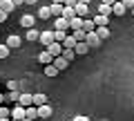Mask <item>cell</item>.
<instances>
[{
    "label": "cell",
    "instance_id": "6da1fadb",
    "mask_svg": "<svg viewBox=\"0 0 134 121\" xmlns=\"http://www.w3.org/2000/svg\"><path fill=\"white\" fill-rule=\"evenodd\" d=\"M38 43L45 45V47H47V45H52V43H54V31H52V29H45V31H40Z\"/></svg>",
    "mask_w": 134,
    "mask_h": 121
},
{
    "label": "cell",
    "instance_id": "7a4b0ae2",
    "mask_svg": "<svg viewBox=\"0 0 134 121\" xmlns=\"http://www.w3.org/2000/svg\"><path fill=\"white\" fill-rule=\"evenodd\" d=\"M45 49H47V52L52 54L54 58H58V56H63V49H65V47H63L60 43H56V40H54V43H52V45H47Z\"/></svg>",
    "mask_w": 134,
    "mask_h": 121
},
{
    "label": "cell",
    "instance_id": "3957f363",
    "mask_svg": "<svg viewBox=\"0 0 134 121\" xmlns=\"http://www.w3.org/2000/svg\"><path fill=\"white\" fill-rule=\"evenodd\" d=\"M11 119H14V121H23L25 119V108L16 103V106L11 108Z\"/></svg>",
    "mask_w": 134,
    "mask_h": 121
},
{
    "label": "cell",
    "instance_id": "277c9868",
    "mask_svg": "<svg viewBox=\"0 0 134 121\" xmlns=\"http://www.w3.org/2000/svg\"><path fill=\"white\" fill-rule=\"evenodd\" d=\"M54 27H56V31H67L69 29V20H65L60 16V18H54Z\"/></svg>",
    "mask_w": 134,
    "mask_h": 121
},
{
    "label": "cell",
    "instance_id": "5b68a950",
    "mask_svg": "<svg viewBox=\"0 0 134 121\" xmlns=\"http://www.w3.org/2000/svg\"><path fill=\"white\" fill-rule=\"evenodd\" d=\"M38 63H45V67H47V65H52V63H54V56L47 52V49H43V52L38 54Z\"/></svg>",
    "mask_w": 134,
    "mask_h": 121
},
{
    "label": "cell",
    "instance_id": "8992f818",
    "mask_svg": "<svg viewBox=\"0 0 134 121\" xmlns=\"http://www.w3.org/2000/svg\"><path fill=\"white\" fill-rule=\"evenodd\" d=\"M87 45H90V47H100V45H103V40L98 38V34H96V31H92V34H87Z\"/></svg>",
    "mask_w": 134,
    "mask_h": 121
},
{
    "label": "cell",
    "instance_id": "52a82bcc",
    "mask_svg": "<svg viewBox=\"0 0 134 121\" xmlns=\"http://www.w3.org/2000/svg\"><path fill=\"white\" fill-rule=\"evenodd\" d=\"M18 106H23V108H31V106H34V94H20Z\"/></svg>",
    "mask_w": 134,
    "mask_h": 121
},
{
    "label": "cell",
    "instance_id": "ba28073f",
    "mask_svg": "<svg viewBox=\"0 0 134 121\" xmlns=\"http://www.w3.org/2000/svg\"><path fill=\"white\" fill-rule=\"evenodd\" d=\"M52 65L58 70V72H63V70H67V67H69V61H65L63 56H58V58H54V63H52Z\"/></svg>",
    "mask_w": 134,
    "mask_h": 121
},
{
    "label": "cell",
    "instance_id": "9c48e42d",
    "mask_svg": "<svg viewBox=\"0 0 134 121\" xmlns=\"http://www.w3.org/2000/svg\"><path fill=\"white\" fill-rule=\"evenodd\" d=\"M90 5H81V2H78V5H76V16H78V18H87V16H90Z\"/></svg>",
    "mask_w": 134,
    "mask_h": 121
},
{
    "label": "cell",
    "instance_id": "30bf717a",
    "mask_svg": "<svg viewBox=\"0 0 134 121\" xmlns=\"http://www.w3.org/2000/svg\"><path fill=\"white\" fill-rule=\"evenodd\" d=\"M92 20H94L96 29H98V27H107V23H110V18H107V16H100V14H96Z\"/></svg>",
    "mask_w": 134,
    "mask_h": 121
},
{
    "label": "cell",
    "instance_id": "8fae6325",
    "mask_svg": "<svg viewBox=\"0 0 134 121\" xmlns=\"http://www.w3.org/2000/svg\"><path fill=\"white\" fill-rule=\"evenodd\" d=\"M20 43H23V38H20V36H16V34H11L9 38H7V47H9V49L20 47Z\"/></svg>",
    "mask_w": 134,
    "mask_h": 121
},
{
    "label": "cell",
    "instance_id": "7c38bea8",
    "mask_svg": "<svg viewBox=\"0 0 134 121\" xmlns=\"http://www.w3.org/2000/svg\"><path fill=\"white\" fill-rule=\"evenodd\" d=\"M49 9H52V18H60L65 5H56V2H52V5H49Z\"/></svg>",
    "mask_w": 134,
    "mask_h": 121
},
{
    "label": "cell",
    "instance_id": "4fadbf2b",
    "mask_svg": "<svg viewBox=\"0 0 134 121\" xmlns=\"http://www.w3.org/2000/svg\"><path fill=\"white\" fill-rule=\"evenodd\" d=\"M49 117H52V106H40L38 108V119H49Z\"/></svg>",
    "mask_w": 134,
    "mask_h": 121
},
{
    "label": "cell",
    "instance_id": "5bb4252c",
    "mask_svg": "<svg viewBox=\"0 0 134 121\" xmlns=\"http://www.w3.org/2000/svg\"><path fill=\"white\" fill-rule=\"evenodd\" d=\"M0 9H2V11H5L7 16H9L11 11L16 9V5H14V2H11V0H0Z\"/></svg>",
    "mask_w": 134,
    "mask_h": 121
},
{
    "label": "cell",
    "instance_id": "9a60e30c",
    "mask_svg": "<svg viewBox=\"0 0 134 121\" xmlns=\"http://www.w3.org/2000/svg\"><path fill=\"white\" fill-rule=\"evenodd\" d=\"M20 25L27 27V31H29V29H34V16H31V14H25L23 18H20Z\"/></svg>",
    "mask_w": 134,
    "mask_h": 121
},
{
    "label": "cell",
    "instance_id": "2e32d148",
    "mask_svg": "<svg viewBox=\"0 0 134 121\" xmlns=\"http://www.w3.org/2000/svg\"><path fill=\"white\" fill-rule=\"evenodd\" d=\"M83 23H85V18H72L69 20V29H72V31H76V29H83Z\"/></svg>",
    "mask_w": 134,
    "mask_h": 121
},
{
    "label": "cell",
    "instance_id": "e0dca14e",
    "mask_svg": "<svg viewBox=\"0 0 134 121\" xmlns=\"http://www.w3.org/2000/svg\"><path fill=\"white\" fill-rule=\"evenodd\" d=\"M63 18H65V20L76 18V7H67V5H65V9H63Z\"/></svg>",
    "mask_w": 134,
    "mask_h": 121
},
{
    "label": "cell",
    "instance_id": "ac0fdd59",
    "mask_svg": "<svg viewBox=\"0 0 134 121\" xmlns=\"http://www.w3.org/2000/svg\"><path fill=\"white\" fill-rule=\"evenodd\" d=\"M34 106H36V108H40V106H47V97H45L43 92L34 94Z\"/></svg>",
    "mask_w": 134,
    "mask_h": 121
},
{
    "label": "cell",
    "instance_id": "d6986e66",
    "mask_svg": "<svg viewBox=\"0 0 134 121\" xmlns=\"http://www.w3.org/2000/svg\"><path fill=\"white\" fill-rule=\"evenodd\" d=\"M83 31L85 34H92V31H96V25L92 18H85V23H83Z\"/></svg>",
    "mask_w": 134,
    "mask_h": 121
},
{
    "label": "cell",
    "instance_id": "ffe728a7",
    "mask_svg": "<svg viewBox=\"0 0 134 121\" xmlns=\"http://www.w3.org/2000/svg\"><path fill=\"white\" fill-rule=\"evenodd\" d=\"M72 36H74V40H76V43H87V34L83 31V29H76V31H72Z\"/></svg>",
    "mask_w": 134,
    "mask_h": 121
},
{
    "label": "cell",
    "instance_id": "44dd1931",
    "mask_svg": "<svg viewBox=\"0 0 134 121\" xmlns=\"http://www.w3.org/2000/svg\"><path fill=\"white\" fill-rule=\"evenodd\" d=\"M125 11H127V9H125V5H123V2H121V0H119V2H114V5H112V14H116V16H123Z\"/></svg>",
    "mask_w": 134,
    "mask_h": 121
},
{
    "label": "cell",
    "instance_id": "7402d4cb",
    "mask_svg": "<svg viewBox=\"0 0 134 121\" xmlns=\"http://www.w3.org/2000/svg\"><path fill=\"white\" fill-rule=\"evenodd\" d=\"M25 117H27V119H38V108L36 106H31V108H25Z\"/></svg>",
    "mask_w": 134,
    "mask_h": 121
},
{
    "label": "cell",
    "instance_id": "603a6c76",
    "mask_svg": "<svg viewBox=\"0 0 134 121\" xmlns=\"http://www.w3.org/2000/svg\"><path fill=\"white\" fill-rule=\"evenodd\" d=\"M96 14L107 16V18H110V16H112V7H110V5H103V2H100V5H98V9H96Z\"/></svg>",
    "mask_w": 134,
    "mask_h": 121
},
{
    "label": "cell",
    "instance_id": "cb8c5ba5",
    "mask_svg": "<svg viewBox=\"0 0 134 121\" xmlns=\"http://www.w3.org/2000/svg\"><path fill=\"white\" fill-rule=\"evenodd\" d=\"M87 49H90V45H87V43H78L76 47H74V52H76V56H85Z\"/></svg>",
    "mask_w": 134,
    "mask_h": 121
},
{
    "label": "cell",
    "instance_id": "d4e9b609",
    "mask_svg": "<svg viewBox=\"0 0 134 121\" xmlns=\"http://www.w3.org/2000/svg\"><path fill=\"white\" fill-rule=\"evenodd\" d=\"M38 18L49 20V18H52V9H49V7H40V9H38Z\"/></svg>",
    "mask_w": 134,
    "mask_h": 121
},
{
    "label": "cell",
    "instance_id": "484cf974",
    "mask_svg": "<svg viewBox=\"0 0 134 121\" xmlns=\"http://www.w3.org/2000/svg\"><path fill=\"white\" fill-rule=\"evenodd\" d=\"M38 38H40V31H38L36 27H34V29H29V31H27V40H31V43H34V40H38Z\"/></svg>",
    "mask_w": 134,
    "mask_h": 121
},
{
    "label": "cell",
    "instance_id": "4316f807",
    "mask_svg": "<svg viewBox=\"0 0 134 121\" xmlns=\"http://www.w3.org/2000/svg\"><path fill=\"white\" fill-rule=\"evenodd\" d=\"M65 38H67V31H56V29H54V40H56V43H65Z\"/></svg>",
    "mask_w": 134,
    "mask_h": 121
},
{
    "label": "cell",
    "instance_id": "83f0119b",
    "mask_svg": "<svg viewBox=\"0 0 134 121\" xmlns=\"http://www.w3.org/2000/svg\"><path fill=\"white\" fill-rule=\"evenodd\" d=\"M76 40H74V36H67V38H65V43H63V47H65V49H74V47H76Z\"/></svg>",
    "mask_w": 134,
    "mask_h": 121
},
{
    "label": "cell",
    "instance_id": "f1b7e54d",
    "mask_svg": "<svg viewBox=\"0 0 134 121\" xmlns=\"http://www.w3.org/2000/svg\"><path fill=\"white\" fill-rule=\"evenodd\" d=\"M96 34H98L100 40H105V38H110V29H107V27H98V29H96Z\"/></svg>",
    "mask_w": 134,
    "mask_h": 121
},
{
    "label": "cell",
    "instance_id": "f546056e",
    "mask_svg": "<svg viewBox=\"0 0 134 121\" xmlns=\"http://www.w3.org/2000/svg\"><path fill=\"white\" fill-rule=\"evenodd\" d=\"M63 58H65V61H69V63H72L74 58H76V52H74V49H63Z\"/></svg>",
    "mask_w": 134,
    "mask_h": 121
},
{
    "label": "cell",
    "instance_id": "4dcf8cb0",
    "mask_svg": "<svg viewBox=\"0 0 134 121\" xmlns=\"http://www.w3.org/2000/svg\"><path fill=\"white\" fill-rule=\"evenodd\" d=\"M58 74V70L54 67V65H47V67H45V76H49V78H54Z\"/></svg>",
    "mask_w": 134,
    "mask_h": 121
},
{
    "label": "cell",
    "instance_id": "1f68e13d",
    "mask_svg": "<svg viewBox=\"0 0 134 121\" xmlns=\"http://www.w3.org/2000/svg\"><path fill=\"white\" fill-rule=\"evenodd\" d=\"M18 99H20L18 92H7V94H5V101H14V103H18Z\"/></svg>",
    "mask_w": 134,
    "mask_h": 121
},
{
    "label": "cell",
    "instance_id": "d6a6232c",
    "mask_svg": "<svg viewBox=\"0 0 134 121\" xmlns=\"http://www.w3.org/2000/svg\"><path fill=\"white\" fill-rule=\"evenodd\" d=\"M0 119H11V110L5 106H0Z\"/></svg>",
    "mask_w": 134,
    "mask_h": 121
},
{
    "label": "cell",
    "instance_id": "836d02e7",
    "mask_svg": "<svg viewBox=\"0 0 134 121\" xmlns=\"http://www.w3.org/2000/svg\"><path fill=\"white\" fill-rule=\"evenodd\" d=\"M9 52H11V49L7 47V43L0 45V58H7V56H9Z\"/></svg>",
    "mask_w": 134,
    "mask_h": 121
},
{
    "label": "cell",
    "instance_id": "e575fe53",
    "mask_svg": "<svg viewBox=\"0 0 134 121\" xmlns=\"http://www.w3.org/2000/svg\"><path fill=\"white\" fill-rule=\"evenodd\" d=\"M16 85H18L16 81H7V90H9V92H16Z\"/></svg>",
    "mask_w": 134,
    "mask_h": 121
},
{
    "label": "cell",
    "instance_id": "d590c367",
    "mask_svg": "<svg viewBox=\"0 0 134 121\" xmlns=\"http://www.w3.org/2000/svg\"><path fill=\"white\" fill-rule=\"evenodd\" d=\"M121 2L125 5V9H134V0H121Z\"/></svg>",
    "mask_w": 134,
    "mask_h": 121
},
{
    "label": "cell",
    "instance_id": "8d00e7d4",
    "mask_svg": "<svg viewBox=\"0 0 134 121\" xmlns=\"http://www.w3.org/2000/svg\"><path fill=\"white\" fill-rule=\"evenodd\" d=\"M5 20H7V14H5V11H2V9H0V25L5 23Z\"/></svg>",
    "mask_w": 134,
    "mask_h": 121
},
{
    "label": "cell",
    "instance_id": "74e56055",
    "mask_svg": "<svg viewBox=\"0 0 134 121\" xmlns=\"http://www.w3.org/2000/svg\"><path fill=\"white\" fill-rule=\"evenodd\" d=\"M74 121H90L87 117H83V114H78V117H74Z\"/></svg>",
    "mask_w": 134,
    "mask_h": 121
},
{
    "label": "cell",
    "instance_id": "f35d334b",
    "mask_svg": "<svg viewBox=\"0 0 134 121\" xmlns=\"http://www.w3.org/2000/svg\"><path fill=\"white\" fill-rule=\"evenodd\" d=\"M100 2H103V5H110V7H112L114 2H119V0H100Z\"/></svg>",
    "mask_w": 134,
    "mask_h": 121
},
{
    "label": "cell",
    "instance_id": "ab89813d",
    "mask_svg": "<svg viewBox=\"0 0 134 121\" xmlns=\"http://www.w3.org/2000/svg\"><path fill=\"white\" fill-rule=\"evenodd\" d=\"M52 2H56V5H65L67 0H52Z\"/></svg>",
    "mask_w": 134,
    "mask_h": 121
},
{
    "label": "cell",
    "instance_id": "60d3db41",
    "mask_svg": "<svg viewBox=\"0 0 134 121\" xmlns=\"http://www.w3.org/2000/svg\"><path fill=\"white\" fill-rule=\"evenodd\" d=\"M11 2H14V5H16V7H18V5H23L25 0H11Z\"/></svg>",
    "mask_w": 134,
    "mask_h": 121
},
{
    "label": "cell",
    "instance_id": "b9f144b4",
    "mask_svg": "<svg viewBox=\"0 0 134 121\" xmlns=\"http://www.w3.org/2000/svg\"><path fill=\"white\" fill-rule=\"evenodd\" d=\"M25 5H36V0H25Z\"/></svg>",
    "mask_w": 134,
    "mask_h": 121
},
{
    "label": "cell",
    "instance_id": "7bdbcfd3",
    "mask_svg": "<svg viewBox=\"0 0 134 121\" xmlns=\"http://www.w3.org/2000/svg\"><path fill=\"white\" fill-rule=\"evenodd\" d=\"M2 103H5V94L0 92V106H2Z\"/></svg>",
    "mask_w": 134,
    "mask_h": 121
},
{
    "label": "cell",
    "instance_id": "ee69618b",
    "mask_svg": "<svg viewBox=\"0 0 134 121\" xmlns=\"http://www.w3.org/2000/svg\"><path fill=\"white\" fill-rule=\"evenodd\" d=\"M78 2H81V5H90V0H78Z\"/></svg>",
    "mask_w": 134,
    "mask_h": 121
},
{
    "label": "cell",
    "instance_id": "f6af8a7d",
    "mask_svg": "<svg viewBox=\"0 0 134 121\" xmlns=\"http://www.w3.org/2000/svg\"><path fill=\"white\" fill-rule=\"evenodd\" d=\"M0 121H14V119H0Z\"/></svg>",
    "mask_w": 134,
    "mask_h": 121
},
{
    "label": "cell",
    "instance_id": "bcb514c9",
    "mask_svg": "<svg viewBox=\"0 0 134 121\" xmlns=\"http://www.w3.org/2000/svg\"><path fill=\"white\" fill-rule=\"evenodd\" d=\"M23 121H31V119H27V117H25V119H23Z\"/></svg>",
    "mask_w": 134,
    "mask_h": 121
},
{
    "label": "cell",
    "instance_id": "7dc6e473",
    "mask_svg": "<svg viewBox=\"0 0 134 121\" xmlns=\"http://www.w3.org/2000/svg\"><path fill=\"white\" fill-rule=\"evenodd\" d=\"M132 16H134V9H132Z\"/></svg>",
    "mask_w": 134,
    "mask_h": 121
}]
</instances>
